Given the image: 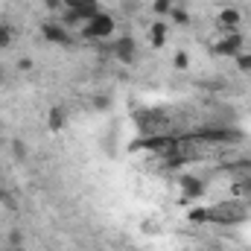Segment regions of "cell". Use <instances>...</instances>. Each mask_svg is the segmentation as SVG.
Segmentation results:
<instances>
[{
	"label": "cell",
	"mask_w": 251,
	"mask_h": 251,
	"mask_svg": "<svg viewBox=\"0 0 251 251\" xmlns=\"http://www.w3.org/2000/svg\"><path fill=\"white\" fill-rule=\"evenodd\" d=\"M246 219H249V207L243 199H225L207 207V222H216V225H240Z\"/></svg>",
	"instance_id": "6da1fadb"
},
{
	"label": "cell",
	"mask_w": 251,
	"mask_h": 251,
	"mask_svg": "<svg viewBox=\"0 0 251 251\" xmlns=\"http://www.w3.org/2000/svg\"><path fill=\"white\" fill-rule=\"evenodd\" d=\"M12 41H15V29L6 24V26H0V50H6V47H12Z\"/></svg>",
	"instance_id": "7c38bea8"
},
{
	"label": "cell",
	"mask_w": 251,
	"mask_h": 251,
	"mask_svg": "<svg viewBox=\"0 0 251 251\" xmlns=\"http://www.w3.org/2000/svg\"><path fill=\"white\" fill-rule=\"evenodd\" d=\"M170 18H173V24H178V26H187V24H190V15L181 9V6H173Z\"/></svg>",
	"instance_id": "4fadbf2b"
},
{
	"label": "cell",
	"mask_w": 251,
	"mask_h": 251,
	"mask_svg": "<svg viewBox=\"0 0 251 251\" xmlns=\"http://www.w3.org/2000/svg\"><path fill=\"white\" fill-rule=\"evenodd\" d=\"M243 53V32L237 29H228V32H219V41L213 44V56H240Z\"/></svg>",
	"instance_id": "3957f363"
},
{
	"label": "cell",
	"mask_w": 251,
	"mask_h": 251,
	"mask_svg": "<svg viewBox=\"0 0 251 251\" xmlns=\"http://www.w3.org/2000/svg\"><path fill=\"white\" fill-rule=\"evenodd\" d=\"M64 123H67V114H64V108H62V105L50 108V117H47V126H50L53 131H59V128H64Z\"/></svg>",
	"instance_id": "30bf717a"
},
{
	"label": "cell",
	"mask_w": 251,
	"mask_h": 251,
	"mask_svg": "<svg viewBox=\"0 0 251 251\" xmlns=\"http://www.w3.org/2000/svg\"><path fill=\"white\" fill-rule=\"evenodd\" d=\"M170 3H173V6H176V3H178V0H170Z\"/></svg>",
	"instance_id": "484cf974"
},
{
	"label": "cell",
	"mask_w": 251,
	"mask_h": 251,
	"mask_svg": "<svg viewBox=\"0 0 251 251\" xmlns=\"http://www.w3.org/2000/svg\"><path fill=\"white\" fill-rule=\"evenodd\" d=\"M18 67H21V70H32V62H29V59H21Z\"/></svg>",
	"instance_id": "7402d4cb"
},
{
	"label": "cell",
	"mask_w": 251,
	"mask_h": 251,
	"mask_svg": "<svg viewBox=\"0 0 251 251\" xmlns=\"http://www.w3.org/2000/svg\"><path fill=\"white\" fill-rule=\"evenodd\" d=\"M41 35H44V41L47 44H73V35L67 32V26H62L59 21H47V24H41Z\"/></svg>",
	"instance_id": "277c9868"
},
{
	"label": "cell",
	"mask_w": 251,
	"mask_h": 251,
	"mask_svg": "<svg viewBox=\"0 0 251 251\" xmlns=\"http://www.w3.org/2000/svg\"><path fill=\"white\" fill-rule=\"evenodd\" d=\"M21 231H9V249H21Z\"/></svg>",
	"instance_id": "ffe728a7"
},
{
	"label": "cell",
	"mask_w": 251,
	"mask_h": 251,
	"mask_svg": "<svg viewBox=\"0 0 251 251\" xmlns=\"http://www.w3.org/2000/svg\"><path fill=\"white\" fill-rule=\"evenodd\" d=\"M216 24H219V29H222V32H228V29H237V26L243 24V12H240V9H219V15H216Z\"/></svg>",
	"instance_id": "52a82bcc"
},
{
	"label": "cell",
	"mask_w": 251,
	"mask_h": 251,
	"mask_svg": "<svg viewBox=\"0 0 251 251\" xmlns=\"http://www.w3.org/2000/svg\"><path fill=\"white\" fill-rule=\"evenodd\" d=\"M44 6H47L53 15H62L64 12V0H44Z\"/></svg>",
	"instance_id": "ac0fdd59"
},
{
	"label": "cell",
	"mask_w": 251,
	"mask_h": 251,
	"mask_svg": "<svg viewBox=\"0 0 251 251\" xmlns=\"http://www.w3.org/2000/svg\"><path fill=\"white\" fill-rule=\"evenodd\" d=\"M3 82H6V67L0 64V85H3Z\"/></svg>",
	"instance_id": "cb8c5ba5"
},
{
	"label": "cell",
	"mask_w": 251,
	"mask_h": 251,
	"mask_svg": "<svg viewBox=\"0 0 251 251\" xmlns=\"http://www.w3.org/2000/svg\"><path fill=\"white\" fill-rule=\"evenodd\" d=\"M79 6V0H64V9H76Z\"/></svg>",
	"instance_id": "603a6c76"
},
{
	"label": "cell",
	"mask_w": 251,
	"mask_h": 251,
	"mask_svg": "<svg viewBox=\"0 0 251 251\" xmlns=\"http://www.w3.org/2000/svg\"><path fill=\"white\" fill-rule=\"evenodd\" d=\"M85 41H108L111 35H114V18L111 15H105V12H100L97 18H91V21H85L82 24V32H79Z\"/></svg>",
	"instance_id": "7a4b0ae2"
},
{
	"label": "cell",
	"mask_w": 251,
	"mask_h": 251,
	"mask_svg": "<svg viewBox=\"0 0 251 251\" xmlns=\"http://www.w3.org/2000/svg\"><path fill=\"white\" fill-rule=\"evenodd\" d=\"M134 56H137V44H134L131 35H123V38L114 41V59H117V62L131 64L134 62Z\"/></svg>",
	"instance_id": "5b68a950"
},
{
	"label": "cell",
	"mask_w": 251,
	"mask_h": 251,
	"mask_svg": "<svg viewBox=\"0 0 251 251\" xmlns=\"http://www.w3.org/2000/svg\"><path fill=\"white\" fill-rule=\"evenodd\" d=\"M108 105H111V102H108V97H97V100H94V108H100V111H105Z\"/></svg>",
	"instance_id": "44dd1931"
},
{
	"label": "cell",
	"mask_w": 251,
	"mask_h": 251,
	"mask_svg": "<svg viewBox=\"0 0 251 251\" xmlns=\"http://www.w3.org/2000/svg\"><path fill=\"white\" fill-rule=\"evenodd\" d=\"M173 64H176L178 70H187V67H190V59H187V53H176V56H173Z\"/></svg>",
	"instance_id": "e0dca14e"
},
{
	"label": "cell",
	"mask_w": 251,
	"mask_h": 251,
	"mask_svg": "<svg viewBox=\"0 0 251 251\" xmlns=\"http://www.w3.org/2000/svg\"><path fill=\"white\" fill-rule=\"evenodd\" d=\"M73 12H76V15H79V21L85 24V21L97 18V15H100L102 9H100V3H97V0H79V6H76Z\"/></svg>",
	"instance_id": "9c48e42d"
},
{
	"label": "cell",
	"mask_w": 251,
	"mask_h": 251,
	"mask_svg": "<svg viewBox=\"0 0 251 251\" xmlns=\"http://www.w3.org/2000/svg\"><path fill=\"white\" fill-rule=\"evenodd\" d=\"M12 251H24V246H21V249H12Z\"/></svg>",
	"instance_id": "d4e9b609"
},
{
	"label": "cell",
	"mask_w": 251,
	"mask_h": 251,
	"mask_svg": "<svg viewBox=\"0 0 251 251\" xmlns=\"http://www.w3.org/2000/svg\"><path fill=\"white\" fill-rule=\"evenodd\" d=\"M12 152H15L18 161H26V146H24V140H15V143H12Z\"/></svg>",
	"instance_id": "9a60e30c"
},
{
	"label": "cell",
	"mask_w": 251,
	"mask_h": 251,
	"mask_svg": "<svg viewBox=\"0 0 251 251\" xmlns=\"http://www.w3.org/2000/svg\"><path fill=\"white\" fill-rule=\"evenodd\" d=\"M234 193H237V199L251 201V176H246V178H237V187H234Z\"/></svg>",
	"instance_id": "8fae6325"
},
{
	"label": "cell",
	"mask_w": 251,
	"mask_h": 251,
	"mask_svg": "<svg viewBox=\"0 0 251 251\" xmlns=\"http://www.w3.org/2000/svg\"><path fill=\"white\" fill-rule=\"evenodd\" d=\"M178 187H181V196H184V199H199V196H204V178L184 173V176L178 178Z\"/></svg>",
	"instance_id": "8992f818"
},
{
	"label": "cell",
	"mask_w": 251,
	"mask_h": 251,
	"mask_svg": "<svg viewBox=\"0 0 251 251\" xmlns=\"http://www.w3.org/2000/svg\"><path fill=\"white\" fill-rule=\"evenodd\" d=\"M237 67L246 70V73H251V56L249 53H240V56H237Z\"/></svg>",
	"instance_id": "d6986e66"
},
{
	"label": "cell",
	"mask_w": 251,
	"mask_h": 251,
	"mask_svg": "<svg viewBox=\"0 0 251 251\" xmlns=\"http://www.w3.org/2000/svg\"><path fill=\"white\" fill-rule=\"evenodd\" d=\"M190 222H207V207H196V210H190Z\"/></svg>",
	"instance_id": "2e32d148"
},
{
	"label": "cell",
	"mask_w": 251,
	"mask_h": 251,
	"mask_svg": "<svg viewBox=\"0 0 251 251\" xmlns=\"http://www.w3.org/2000/svg\"><path fill=\"white\" fill-rule=\"evenodd\" d=\"M152 12L155 15H170L173 12V3L170 0H152Z\"/></svg>",
	"instance_id": "5bb4252c"
},
{
	"label": "cell",
	"mask_w": 251,
	"mask_h": 251,
	"mask_svg": "<svg viewBox=\"0 0 251 251\" xmlns=\"http://www.w3.org/2000/svg\"><path fill=\"white\" fill-rule=\"evenodd\" d=\"M167 32H170V26H167L164 21L152 24V26H149V44H152L155 50H161V47L167 44Z\"/></svg>",
	"instance_id": "ba28073f"
}]
</instances>
